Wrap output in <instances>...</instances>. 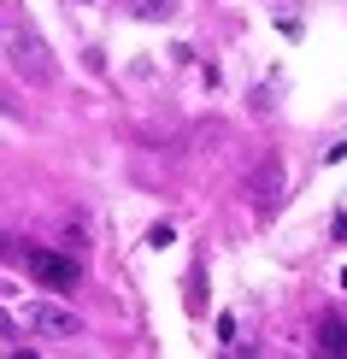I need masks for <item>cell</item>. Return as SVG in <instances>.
I'll return each mask as SVG.
<instances>
[{
  "mask_svg": "<svg viewBox=\"0 0 347 359\" xmlns=\"http://www.w3.org/2000/svg\"><path fill=\"white\" fill-rule=\"evenodd\" d=\"M24 330L48 336V341H71V336H83V318L71 306H59V301H29L24 306Z\"/></svg>",
  "mask_w": 347,
  "mask_h": 359,
  "instance_id": "2",
  "label": "cell"
},
{
  "mask_svg": "<svg viewBox=\"0 0 347 359\" xmlns=\"http://www.w3.org/2000/svg\"><path fill=\"white\" fill-rule=\"evenodd\" d=\"M318 348H324V353H347V324H341V318H324V324H318Z\"/></svg>",
  "mask_w": 347,
  "mask_h": 359,
  "instance_id": "5",
  "label": "cell"
},
{
  "mask_svg": "<svg viewBox=\"0 0 347 359\" xmlns=\"http://www.w3.org/2000/svg\"><path fill=\"white\" fill-rule=\"evenodd\" d=\"M0 53H6V65L18 71L24 83H53L59 77L48 41H41L36 29H24V24H0Z\"/></svg>",
  "mask_w": 347,
  "mask_h": 359,
  "instance_id": "1",
  "label": "cell"
},
{
  "mask_svg": "<svg viewBox=\"0 0 347 359\" xmlns=\"http://www.w3.org/2000/svg\"><path fill=\"white\" fill-rule=\"evenodd\" d=\"M341 289H347V271H341Z\"/></svg>",
  "mask_w": 347,
  "mask_h": 359,
  "instance_id": "8",
  "label": "cell"
},
{
  "mask_svg": "<svg viewBox=\"0 0 347 359\" xmlns=\"http://www.w3.org/2000/svg\"><path fill=\"white\" fill-rule=\"evenodd\" d=\"M0 336H12V318H6V312H0Z\"/></svg>",
  "mask_w": 347,
  "mask_h": 359,
  "instance_id": "7",
  "label": "cell"
},
{
  "mask_svg": "<svg viewBox=\"0 0 347 359\" xmlns=\"http://www.w3.org/2000/svg\"><path fill=\"white\" fill-rule=\"evenodd\" d=\"M135 12H142V18H165V12H171V0H142Z\"/></svg>",
  "mask_w": 347,
  "mask_h": 359,
  "instance_id": "6",
  "label": "cell"
},
{
  "mask_svg": "<svg viewBox=\"0 0 347 359\" xmlns=\"http://www.w3.org/2000/svg\"><path fill=\"white\" fill-rule=\"evenodd\" d=\"M18 259L29 265V277L48 283V289H71V283H77V259H65V253H53V248H18Z\"/></svg>",
  "mask_w": 347,
  "mask_h": 359,
  "instance_id": "3",
  "label": "cell"
},
{
  "mask_svg": "<svg viewBox=\"0 0 347 359\" xmlns=\"http://www.w3.org/2000/svg\"><path fill=\"white\" fill-rule=\"evenodd\" d=\"M253 201H259V212H277V201H283V165L277 159L259 165V177H253Z\"/></svg>",
  "mask_w": 347,
  "mask_h": 359,
  "instance_id": "4",
  "label": "cell"
}]
</instances>
